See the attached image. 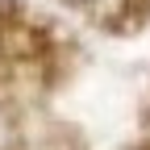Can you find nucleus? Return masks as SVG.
I'll use <instances>...</instances> for the list:
<instances>
[{
	"instance_id": "nucleus-1",
	"label": "nucleus",
	"mask_w": 150,
	"mask_h": 150,
	"mask_svg": "<svg viewBox=\"0 0 150 150\" xmlns=\"http://www.w3.org/2000/svg\"><path fill=\"white\" fill-rule=\"evenodd\" d=\"M79 4H96V0H79Z\"/></svg>"
}]
</instances>
